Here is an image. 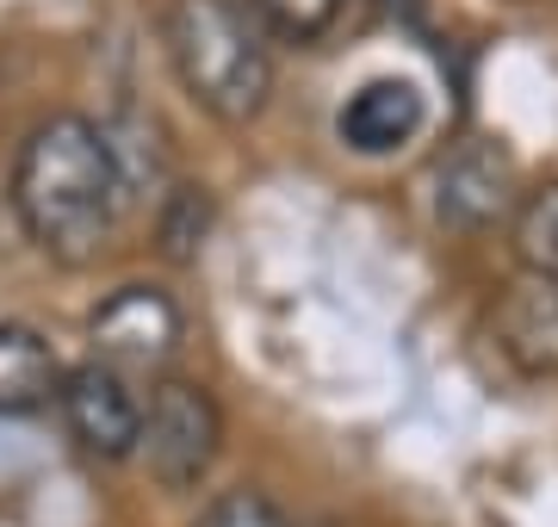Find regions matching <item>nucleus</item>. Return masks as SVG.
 I'll return each mask as SVG.
<instances>
[{"label": "nucleus", "mask_w": 558, "mask_h": 527, "mask_svg": "<svg viewBox=\"0 0 558 527\" xmlns=\"http://www.w3.org/2000/svg\"><path fill=\"white\" fill-rule=\"evenodd\" d=\"M124 199L131 181L119 149L87 119H44L13 162V211L25 236L57 261H94L119 230Z\"/></svg>", "instance_id": "1"}, {"label": "nucleus", "mask_w": 558, "mask_h": 527, "mask_svg": "<svg viewBox=\"0 0 558 527\" xmlns=\"http://www.w3.org/2000/svg\"><path fill=\"white\" fill-rule=\"evenodd\" d=\"M168 57L218 124H248L274 94V57L236 0H168Z\"/></svg>", "instance_id": "2"}, {"label": "nucleus", "mask_w": 558, "mask_h": 527, "mask_svg": "<svg viewBox=\"0 0 558 527\" xmlns=\"http://www.w3.org/2000/svg\"><path fill=\"white\" fill-rule=\"evenodd\" d=\"M218 446H223V416H218V397L205 385H193V379H161L149 391L137 453L161 490H193L205 471L218 466Z\"/></svg>", "instance_id": "3"}, {"label": "nucleus", "mask_w": 558, "mask_h": 527, "mask_svg": "<svg viewBox=\"0 0 558 527\" xmlns=\"http://www.w3.org/2000/svg\"><path fill=\"white\" fill-rule=\"evenodd\" d=\"M87 347L119 379H131V372H161L180 347V305L161 285H119L87 317Z\"/></svg>", "instance_id": "4"}, {"label": "nucleus", "mask_w": 558, "mask_h": 527, "mask_svg": "<svg viewBox=\"0 0 558 527\" xmlns=\"http://www.w3.org/2000/svg\"><path fill=\"white\" fill-rule=\"evenodd\" d=\"M62 416L75 428V441L100 459H124L137 453V434H143V404L131 379H119L112 366L87 360L62 379Z\"/></svg>", "instance_id": "5"}, {"label": "nucleus", "mask_w": 558, "mask_h": 527, "mask_svg": "<svg viewBox=\"0 0 558 527\" xmlns=\"http://www.w3.org/2000/svg\"><path fill=\"white\" fill-rule=\"evenodd\" d=\"M515 205V168L497 143H459L435 174V211L453 230H484Z\"/></svg>", "instance_id": "6"}, {"label": "nucleus", "mask_w": 558, "mask_h": 527, "mask_svg": "<svg viewBox=\"0 0 558 527\" xmlns=\"http://www.w3.org/2000/svg\"><path fill=\"white\" fill-rule=\"evenodd\" d=\"M422 124H428V106H422V94L410 82H366L354 100L341 106L336 131L360 156H391V149H403L416 137Z\"/></svg>", "instance_id": "7"}, {"label": "nucleus", "mask_w": 558, "mask_h": 527, "mask_svg": "<svg viewBox=\"0 0 558 527\" xmlns=\"http://www.w3.org/2000/svg\"><path fill=\"white\" fill-rule=\"evenodd\" d=\"M497 335L509 347V360L558 379V280H527L497 305Z\"/></svg>", "instance_id": "8"}, {"label": "nucleus", "mask_w": 558, "mask_h": 527, "mask_svg": "<svg viewBox=\"0 0 558 527\" xmlns=\"http://www.w3.org/2000/svg\"><path fill=\"white\" fill-rule=\"evenodd\" d=\"M62 397V366L38 329L0 323V416H32Z\"/></svg>", "instance_id": "9"}, {"label": "nucleus", "mask_w": 558, "mask_h": 527, "mask_svg": "<svg viewBox=\"0 0 558 527\" xmlns=\"http://www.w3.org/2000/svg\"><path fill=\"white\" fill-rule=\"evenodd\" d=\"M515 261L527 280H558V181L527 193L515 211Z\"/></svg>", "instance_id": "10"}, {"label": "nucleus", "mask_w": 558, "mask_h": 527, "mask_svg": "<svg viewBox=\"0 0 558 527\" xmlns=\"http://www.w3.org/2000/svg\"><path fill=\"white\" fill-rule=\"evenodd\" d=\"M205 223H211V205H205L193 186H180L174 199H168V211H161V248H168L174 261H193L205 248Z\"/></svg>", "instance_id": "11"}, {"label": "nucleus", "mask_w": 558, "mask_h": 527, "mask_svg": "<svg viewBox=\"0 0 558 527\" xmlns=\"http://www.w3.org/2000/svg\"><path fill=\"white\" fill-rule=\"evenodd\" d=\"M193 527H286V515H279L260 490H223Z\"/></svg>", "instance_id": "12"}, {"label": "nucleus", "mask_w": 558, "mask_h": 527, "mask_svg": "<svg viewBox=\"0 0 558 527\" xmlns=\"http://www.w3.org/2000/svg\"><path fill=\"white\" fill-rule=\"evenodd\" d=\"M260 13L286 32V38H317V32H329L341 13V0H255Z\"/></svg>", "instance_id": "13"}]
</instances>
